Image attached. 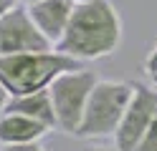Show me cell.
I'll use <instances>...</instances> for the list:
<instances>
[{
	"mask_svg": "<svg viewBox=\"0 0 157 151\" xmlns=\"http://www.w3.org/2000/svg\"><path fill=\"white\" fill-rule=\"evenodd\" d=\"M99 83L94 70H89L86 66L74 68V70H63L61 76L53 78V83L48 86L53 98V111H56V128L63 134L74 136L78 131V124L84 118L86 103L94 86Z\"/></svg>",
	"mask_w": 157,
	"mask_h": 151,
	"instance_id": "cell-4",
	"label": "cell"
},
{
	"mask_svg": "<svg viewBox=\"0 0 157 151\" xmlns=\"http://www.w3.org/2000/svg\"><path fill=\"white\" fill-rule=\"evenodd\" d=\"M157 116V91L150 86L134 83V96L124 111V118L114 134V146L119 151H134L140 146L142 136L152 126Z\"/></svg>",
	"mask_w": 157,
	"mask_h": 151,
	"instance_id": "cell-5",
	"label": "cell"
},
{
	"mask_svg": "<svg viewBox=\"0 0 157 151\" xmlns=\"http://www.w3.org/2000/svg\"><path fill=\"white\" fill-rule=\"evenodd\" d=\"M18 5V0H0V15L3 13H8L10 8H15Z\"/></svg>",
	"mask_w": 157,
	"mask_h": 151,
	"instance_id": "cell-15",
	"label": "cell"
},
{
	"mask_svg": "<svg viewBox=\"0 0 157 151\" xmlns=\"http://www.w3.org/2000/svg\"><path fill=\"white\" fill-rule=\"evenodd\" d=\"M8 103H10V93L5 91V86L0 83V116L5 113V108H8Z\"/></svg>",
	"mask_w": 157,
	"mask_h": 151,
	"instance_id": "cell-13",
	"label": "cell"
},
{
	"mask_svg": "<svg viewBox=\"0 0 157 151\" xmlns=\"http://www.w3.org/2000/svg\"><path fill=\"white\" fill-rule=\"evenodd\" d=\"M81 66H84L81 60L66 56L56 48L10 53V56H0V83L5 86L10 98H15V96H25L33 91L48 88L56 76Z\"/></svg>",
	"mask_w": 157,
	"mask_h": 151,
	"instance_id": "cell-2",
	"label": "cell"
},
{
	"mask_svg": "<svg viewBox=\"0 0 157 151\" xmlns=\"http://www.w3.org/2000/svg\"><path fill=\"white\" fill-rule=\"evenodd\" d=\"M48 131H53V128L46 126L43 121H36L31 116L5 111V113L0 116V146L33 144V141H41Z\"/></svg>",
	"mask_w": 157,
	"mask_h": 151,
	"instance_id": "cell-8",
	"label": "cell"
},
{
	"mask_svg": "<svg viewBox=\"0 0 157 151\" xmlns=\"http://www.w3.org/2000/svg\"><path fill=\"white\" fill-rule=\"evenodd\" d=\"M0 151H48L41 141H33V144H15V146H0Z\"/></svg>",
	"mask_w": 157,
	"mask_h": 151,
	"instance_id": "cell-11",
	"label": "cell"
},
{
	"mask_svg": "<svg viewBox=\"0 0 157 151\" xmlns=\"http://www.w3.org/2000/svg\"><path fill=\"white\" fill-rule=\"evenodd\" d=\"M150 78H152V83H155V86H157V73H152V76H150Z\"/></svg>",
	"mask_w": 157,
	"mask_h": 151,
	"instance_id": "cell-18",
	"label": "cell"
},
{
	"mask_svg": "<svg viewBox=\"0 0 157 151\" xmlns=\"http://www.w3.org/2000/svg\"><path fill=\"white\" fill-rule=\"evenodd\" d=\"M132 96H134V83H129V81H101L99 78V83L94 86L89 96L78 131L74 136L76 138L114 136Z\"/></svg>",
	"mask_w": 157,
	"mask_h": 151,
	"instance_id": "cell-3",
	"label": "cell"
},
{
	"mask_svg": "<svg viewBox=\"0 0 157 151\" xmlns=\"http://www.w3.org/2000/svg\"><path fill=\"white\" fill-rule=\"evenodd\" d=\"M134 151H157V116H155V121H152V126L147 128V134L142 136V141H140V146H137Z\"/></svg>",
	"mask_w": 157,
	"mask_h": 151,
	"instance_id": "cell-10",
	"label": "cell"
},
{
	"mask_svg": "<svg viewBox=\"0 0 157 151\" xmlns=\"http://www.w3.org/2000/svg\"><path fill=\"white\" fill-rule=\"evenodd\" d=\"M144 73L147 76L157 73V43H155V48L150 50V56H147V60H144Z\"/></svg>",
	"mask_w": 157,
	"mask_h": 151,
	"instance_id": "cell-12",
	"label": "cell"
},
{
	"mask_svg": "<svg viewBox=\"0 0 157 151\" xmlns=\"http://www.w3.org/2000/svg\"><path fill=\"white\" fill-rule=\"evenodd\" d=\"M53 45L36 28L28 8L18 3L0 15V56L28 53V50H51Z\"/></svg>",
	"mask_w": 157,
	"mask_h": 151,
	"instance_id": "cell-6",
	"label": "cell"
},
{
	"mask_svg": "<svg viewBox=\"0 0 157 151\" xmlns=\"http://www.w3.org/2000/svg\"><path fill=\"white\" fill-rule=\"evenodd\" d=\"M5 111L31 116L36 121H43L46 126L56 128V111H53V98H51V91L48 88H41V91H33V93L10 98V103H8Z\"/></svg>",
	"mask_w": 157,
	"mask_h": 151,
	"instance_id": "cell-9",
	"label": "cell"
},
{
	"mask_svg": "<svg viewBox=\"0 0 157 151\" xmlns=\"http://www.w3.org/2000/svg\"><path fill=\"white\" fill-rule=\"evenodd\" d=\"M76 5H84V3H91V0H74Z\"/></svg>",
	"mask_w": 157,
	"mask_h": 151,
	"instance_id": "cell-17",
	"label": "cell"
},
{
	"mask_svg": "<svg viewBox=\"0 0 157 151\" xmlns=\"http://www.w3.org/2000/svg\"><path fill=\"white\" fill-rule=\"evenodd\" d=\"M124 28L122 18L109 0H91V3L76 5L71 23L63 38L58 40L56 50L71 56L76 60H101L109 58L122 43Z\"/></svg>",
	"mask_w": 157,
	"mask_h": 151,
	"instance_id": "cell-1",
	"label": "cell"
},
{
	"mask_svg": "<svg viewBox=\"0 0 157 151\" xmlns=\"http://www.w3.org/2000/svg\"><path fill=\"white\" fill-rule=\"evenodd\" d=\"M78 151H119L117 146H106V144H94V146H84Z\"/></svg>",
	"mask_w": 157,
	"mask_h": 151,
	"instance_id": "cell-14",
	"label": "cell"
},
{
	"mask_svg": "<svg viewBox=\"0 0 157 151\" xmlns=\"http://www.w3.org/2000/svg\"><path fill=\"white\" fill-rule=\"evenodd\" d=\"M25 8H28V13H31L36 28L41 30V35L56 48L58 40L63 38L68 23H71L76 3L74 0H38V3L25 5Z\"/></svg>",
	"mask_w": 157,
	"mask_h": 151,
	"instance_id": "cell-7",
	"label": "cell"
},
{
	"mask_svg": "<svg viewBox=\"0 0 157 151\" xmlns=\"http://www.w3.org/2000/svg\"><path fill=\"white\" fill-rule=\"evenodd\" d=\"M18 3H23V5H33V3H38V0H18Z\"/></svg>",
	"mask_w": 157,
	"mask_h": 151,
	"instance_id": "cell-16",
	"label": "cell"
}]
</instances>
